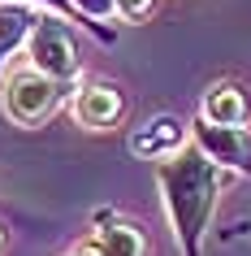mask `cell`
<instances>
[{
    "label": "cell",
    "instance_id": "cell-1",
    "mask_svg": "<svg viewBox=\"0 0 251 256\" xmlns=\"http://www.w3.org/2000/svg\"><path fill=\"white\" fill-rule=\"evenodd\" d=\"M156 182H160L165 213L173 222V239H178L182 256H204V234H208L212 208L221 196V170L195 144H186L182 152L156 161Z\"/></svg>",
    "mask_w": 251,
    "mask_h": 256
},
{
    "label": "cell",
    "instance_id": "cell-2",
    "mask_svg": "<svg viewBox=\"0 0 251 256\" xmlns=\"http://www.w3.org/2000/svg\"><path fill=\"white\" fill-rule=\"evenodd\" d=\"M26 56H30V70L43 74V78H52L56 87H69L78 78V66H82L74 30L56 14H39V22H35V30L26 40Z\"/></svg>",
    "mask_w": 251,
    "mask_h": 256
},
{
    "label": "cell",
    "instance_id": "cell-3",
    "mask_svg": "<svg viewBox=\"0 0 251 256\" xmlns=\"http://www.w3.org/2000/svg\"><path fill=\"white\" fill-rule=\"evenodd\" d=\"M61 92H65V87H56L52 78H43L35 70H17V74L4 78V113H9L17 126H39V122L52 118Z\"/></svg>",
    "mask_w": 251,
    "mask_h": 256
},
{
    "label": "cell",
    "instance_id": "cell-4",
    "mask_svg": "<svg viewBox=\"0 0 251 256\" xmlns=\"http://www.w3.org/2000/svg\"><path fill=\"white\" fill-rule=\"evenodd\" d=\"M191 144L208 156L217 170H234L251 178V135L243 126H212V122H191Z\"/></svg>",
    "mask_w": 251,
    "mask_h": 256
},
{
    "label": "cell",
    "instance_id": "cell-5",
    "mask_svg": "<svg viewBox=\"0 0 251 256\" xmlns=\"http://www.w3.org/2000/svg\"><path fill=\"white\" fill-rule=\"evenodd\" d=\"M126 113V100L113 82H87L78 96H74V118L87 126V130H104Z\"/></svg>",
    "mask_w": 251,
    "mask_h": 256
},
{
    "label": "cell",
    "instance_id": "cell-6",
    "mask_svg": "<svg viewBox=\"0 0 251 256\" xmlns=\"http://www.w3.org/2000/svg\"><path fill=\"white\" fill-rule=\"evenodd\" d=\"M186 130H191V126H186L182 118H169V113H165V118H152L143 130H134L126 148H130L134 156H160V161H165V156H173V152L186 148Z\"/></svg>",
    "mask_w": 251,
    "mask_h": 256
},
{
    "label": "cell",
    "instance_id": "cell-7",
    "mask_svg": "<svg viewBox=\"0 0 251 256\" xmlns=\"http://www.w3.org/2000/svg\"><path fill=\"white\" fill-rule=\"evenodd\" d=\"M199 118L212 126H243L247 122V92L234 82H217L199 100Z\"/></svg>",
    "mask_w": 251,
    "mask_h": 256
},
{
    "label": "cell",
    "instance_id": "cell-8",
    "mask_svg": "<svg viewBox=\"0 0 251 256\" xmlns=\"http://www.w3.org/2000/svg\"><path fill=\"white\" fill-rule=\"evenodd\" d=\"M35 22H39V14L30 9L26 0H4L0 4V74H4V61L30 40Z\"/></svg>",
    "mask_w": 251,
    "mask_h": 256
},
{
    "label": "cell",
    "instance_id": "cell-9",
    "mask_svg": "<svg viewBox=\"0 0 251 256\" xmlns=\"http://www.w3.org/2000/svg\"><path fill=\"white\" fill-rule=\"evenodd\" d=\"M91 243H95L104 256H147L143 230L126 226V222H108L104 230H95V234H91Z\"/></svg>",
    "mask_w": 251,
    "mask_h": 256
},
{
    "label": "cell",
    "instance_id": "cell-10",
    "mask_svg": "<svg viewBox=\"0 0 251 256\" xmlns=\"http://www.w3.org/2000/svg\"><path fill=\"white\" fill-rule=\"evenodd\" d=\"M69 4H74L78 22H82L87 30H91V35H95L100 44H108V48L117 44V30L108 26V22L117 18V0H69Z\"/></svg>",
    "mask_w": 251,
    "mask_h": 256
},
{
    "label": "cell",
    "instance_id": "cell-11",
    "mask_svg": "<svg viewBox=\"0 0 251 256\" xmlns=\"http://www.w3.org/2000/svg\"><path fill=\"white\" fill-rule=\"evenodd\" d=\"M152 4H156V0H117V18H126V22H143V18L152 14Z\"/></svg>",
    "mask_w": 251,
    "mask_h": 256
},
{
    "label": "cell",
    "instance_id": "cell-12",
    "mask_svg": "<svg viewBox=\"0 0 251 256\" xmlns=\"http://www.w3.org/2000/svg\"><path fill=\"white\" fill-rule=\"evenodd\" d=\"M26 4H48V9H56V14H65V18H78L69 0H26Z\"/></svg>",
    "mask_w": 251,
    "mask_h": 256
},
{
    "label": "cell",
    "instance_id": "cell-13",
    "mask_svg": "<svg viewBox=\"0 0 251 256\" xmlns=\"http://www.w3.org/2000/svg\"><path fill=\"white\" fill-rule=\"evenodd\" d=\"M74 256H104V252H100V248H95V243L87 239V243H82V248H78V252H74Z\"/></svg>",
    "mask_w": 251,
    "mask_h": 256
},
{
    "label": "cell",
    "instance_id": "cell-14",
    "mask_svg": "<svg viewBox=\"0 0 251 256\" xmlns=\"http://www.w3.org/2000/svg\"><path fill=\"white\" fill-rule=\"evenodd\" d=\"M0 248H4V226H0Z\"/></svg>",
    "mask_w": 251,
    "mask_h": 256
}]
</instances>
